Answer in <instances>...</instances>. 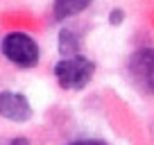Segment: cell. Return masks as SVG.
I'll return each instance as SVG.
<instances>
[{
  "label": "cell",
  "instance_id": "6da1fadb",
  "mask_svg": "<svg viewBox=\"0 0 154 145\" xmlns=\"http://www.w3.org/2000/svg\"><path fill=\"white\" fill-rule=\"evenodd\" d=\"M93 72H95L93 61L79 57V54H77V57H68V59H63V61H59L57 66H54V77H57V82L61 84L63 88H68V91H82V88L91 82Z\"/></svg>",
  "mask_w": 154,
  "mask_h": 145
},
{
  "label": "cell",
  "instance_id": "7a4b0ae2",
  "mask_svg": "<svg viewBox=\"0 0 154 145\" xmlns=\"http://www.w3.org/2000/svg\"><path fill=\"white\" fill-rule=\"evenodd\" d=\"M2 52L11 63L20 68H34L38 63V45L25 32H11L2 41Z\"/></svg>",
  "mask_w": 154,
  "mask_h": 145
},
{
  "label": "cell",
  "instance_id": "3957f363",
  "mask_svg": "<svg viewBox=\"0 0 154 145\" xmlns=\"http://www.w3.org/2000/svg\"><path fill=\"white\" fill-rule=\"evenodd\" d=\"M129 77L147 95H154V50L140 48L129 59Z\"/></svg>",
  "mask_w": 154,
  "mask_h": 145
},
{
  "label": "cell",
  "instance_id": "277c9868",
  "mask_svg": "<svg viewBox=\"0 0 154 145\" xmlns=\"http://www.w3.org/2000/svg\"><path fill=\"white\" fill-rule=\"evenodd\" d=\"M0 116L14 122H25L32 118V104L20 93L2 91L0 93Z\"/></svg>",
  "mask_w": 154,
  "mask_h": 145
},
{
  "label": "cell",
  "instance_id": "5b68a950",
  "mask_svg": "<svg viewBox=\"0 0 154 145\" xmlns=\"http://www.w3.org/2000/svg\"><path fill=\"white\" fill-rule=\"evenodd\" d=\"M91 2L93 0H54V18H70V16L84 11Z\"/></svg>",
  "mask_w": 154,
  "mask_h": 145
},
{
  "label": "cell",
  "instance_id": "8992f818",
  "mask_svg": "<svg viewBox=\"0 0 154 145\" xmlns=\"http://www.w3.org/2000/svg\"><path fill=\"white\" fill-rule=\"evenodd\" d=\"M59 50L63 54H70V57H77L79 52V41L75 39V34L70 29H61L59 32Z\"/></svg>",
  "mask_w": 154,
  "mask_h": 145
},
{
  "label": "cell",
  "instance_id": "52a82bcc",
  "mask_svg": "<svg viewBox=\"0 0 154 145\" xmlns=\"http://www.w3.org/2000/svg\"><path fill=\"white\" fill-rule=\"evenodd\" d=\"M122 20H125V11H122V9H113L109 14V23L111 25H120Z\"/></svg>",
  "mask_w": 154,
  "mask_h": 145
},
{
  "label": "cell",
  "instance_id": "ba28073f",
  "mask_svg": "<svg viewBox=\"0 0 154 145\" xmlns=\"http://www.w3.org/2000/svg\"><path fill=\"white\" fill-rule=\"evenodd\" d=\"M68 145H106L104 140H93V138H88V140H75V143H68Z\"/></svg>",
  "mask_w": 154,
  "mask_h": 145
},
{
  "label": "cell",
  "instance_id": "9c48e42d",
  "mask_svg": "<svg viewBox=\"0 0 154 145\" xmlns=\"http://www.w3.org/2000/svg\"><path fill=\"white\" fill-rule=\"evenodd\" d=\"M9 145H29V140L27 138H25V136H16V138L14 140H11V143Z\"/></svg>",
  "mask_w": 154,
  "mask_h": 145
}]
</instances>
